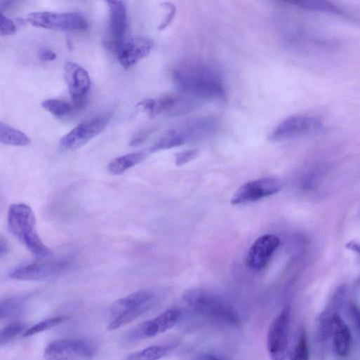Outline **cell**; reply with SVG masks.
Listing matches in <instances>:
<instances>
[{
	"instance_id": "cell-12",
	"label": "cell",
	"mask_w": 360,
	"mask_h": 360,
	"mask_svg": "<svg viewBox=\"0 0 360 360\" xmlns=\"http://www.w3.org/2000/svg\"><path fill=\"white\" fill-rule=\"evenodd\" d=\"M68 267L66 261L36 262L15 268L10 273V277L22 281L51 279L60 275Z\"/></svg>"
},
{
	"instance_id": "cell-32",
	"label": "cell",
	"mask_w": 360,
	"mask_h": 360,
	"mask_svg": "<svg viewBox=\"0 0 360 360\" xmlns=\"http://www.w3.org/2000/svg\"><path fill=\"white\" fill-rule=\"evenodd\" d=\"M347 313L351 322L360 337V307L350 302L347 306Z\"/></svg>"
},
{
	"instance_id": "cell-1",
	"label": "cell",
	"mask_w": 360,
	"mask_h": 360,
	"mask_svg": "<svg viewBox=\"0 0 360 360\" xmlns=\"http://www.w3.org/2000/svg\"><path fill=\"white\" fill-rule=\"evenodd\" d=\"M173 78L182 92L204 102L226 97L220 74L204 62L189 61L179 65L174 70Z\"/></svg>"
},
{
	"instance_id": "cell-21",
	"label": "cell",
	"mask_w": 360,
	"mask_h": 360,
	"mask_svg": "<svg viewBox=\"0 0 360 360\" xmlns=\"http://www.w3.org/2000/svg\"><path fill=\"white\" fill-rule=\"evenodd\" d=\"M147 157L145 152L128 154L114 159L109 165V171L119 175L142 162Z\"/></svg>"
},
{
	"instance_id": "cell-19",
	"label": "cell",
	"mask_w": 360,
	"mask_h": 360,
	"mask_svg": "<svg viewBox=\"0 0 360 360\" xmlns=\"http://www.w3.org/2000/svg\"><path fill=\"white\" fill-rule=\"evenodd\" d=\"M332 336L336 354L342 357L348 356L351 347L352 336L348 326L340 314H337L334 316Z\"/></svg>"
},
{
	"instance_id": "cell-7",
	"label": "cell",
	"mask_w": 360,
	"mask_h": 360,
	"mask_svg": "<svg viewBox=\"0 0 360 360\" xmlns=\"http://www.w3.org/2000/svg\"><path fill=\"white\" fill-rule=\"evenodd\" d=\"M291 309L286 306L272 321L267 334V350L271 360H285L288 347Z\"/></svg>"
},
{
	"instance_id": "cell-8",
	"label": "cell",
	"mask_w": 360,
	"mask_h": 360,
	"mask_svg": "<svg viewBox=\"0 0 360 360\" xmlns=\"http://www.w3.org/2000/svg\"><path fill=\"white\" fill-rule=\"evenodd\" d=\"M111 118L105 114L84 121L61 140L60 147L66 151L82 147L106 129Z\"/></svg>"
},
{
	"instance_id": "cell-2",
	"label": "cell",
	"mask_w": 360,
	"mask_h": 360,
	"mask_svg": "<svg viewBox=\"0 0 360 360\" xmlns=\"http://www.w3.org/2000/svg\"><path fill=\"white\" fill-rule=\"evenodd\" d=\"M183 301L195 312L218 324L239 327L240 316L233 306L222 297L207 290L193 288L182 295Z\"/></svg>"
},
{
	"instance_id": "cell-10",
	"label": "cell",
	"mask_w": 360,
	"mask_h": 360,
	"mask_svg": "<svg viewBox=\"0 0 360 360\" xmlns=\"http://www.w3.org/2000/svg\"><path fill=\"white\" fill-rule=\"evenodd\" d=\"M323 128L321 121L312 116L297 115L283 121L272 132L269 140L280 141L317 133Z\"/></svg>"
},
{
	"instance_id": "cell-3",
	"label": "cell",
	"mask_w": 360,
	"mask_h": 360,
	"mask_svg": "<svg viewBox=\"0 0 360 360\" xmlns=\"http://www.w3.org/2000/svg\"><path fill=\"white\" fill-rule=\"evenodd\" d=\"M8 229L37 258H50L53 253L42 241L36 230V217L32 208L25 204L11 206Z\"/></svg>"
},
{
	"instance_id": "cell-35",
	"label": "cell",
	"mask_w": 360,
	"mask_h": 360,
	"mask_svg": "<svg viewBox=\"0 0 360 360\" xmlns=\"http://www.w3.org/2000/svg\"><path fill=\"white\" fill-rule=\"evenodd\" d=\"M58 55L50 49H44L41 51L39 58L44 62H52L57 59Z\"/></svg>"
},
{
	"instance_id": "cell-20",
	"label": "cell",
	"mask_w": 360,
	"mask_h": 360,
	"mask_svg": "<svg viewBox=\"0 0 360 360\" xmlns=\"http://www.w3.org/2000/svg\"><path fill=\"white\" fill-rule=\"evenodd\" d=\"M178 98V96H167L159 99H148L142 101L138 106L142 108L152 118L163 114L171 116Z\"/></svg>"
},
{
	"instance_id": "cell-39",
	"label": "cell",
	"mask_w": 360,
	"mask_h": 360,
	"mask_svg": "<svg viewBox=\"0 0 360 360\" xmlns=\"http://www.w3.org/2000/svg\"><path fill=\"white\" fill-rule=\"evenodd\" d=\"M348 247L352 250H354L356 252L360 253V245L356 244H348Z\"/></svg>"
},
{
	"instance_id": "cell-16",
	"label": "cell",
	"mask_w": 360,
	"mask_h": 360,
	"mask_svg": "<svg viewBox=\"0 0 360 360\" xmlns=\"http://www.w3.org/2000/svg\"><path fill=\"white\" fill-rule=\"evenodd\" d=\"M110 11V30L114 41L107 46L119 51L124 44V38L128 27V13L125 4L121 1H107Z\"/></svg>"
},
{
	"instance_id": "cell-6",
	"label": "cell",
	"mask_w": 360,
	"mask_h": 360,
	"mask_svg": "<svg viewBox=\"0 0 360 360\" xmlns=\"http://www.w3.org/2000/svg\"><path fill=\"white\" fill-rule=\"evenodd\" d=\"M34 27L58 32L86 31L89 28L86 19L79 13H36L28 16Z\"/></svg>"
},
{
	"instance_id": "cell-30",
	"label": "cell",
	"mask_w": 360,
	"mask_h": 360,
	"mask_svg": "<svg viewBox=\"0 0 360 360\" xmlns=\"http://www.w3.org/2000/svg\"><path fill=\"white\" fill-rule=\"evenodd\" d=\"M346 292L347 287L345 284L339 286L334 291L325 309L333 314H340L345 302Z\"/></svg>"
},
{
	"instance_id": "cell-24",
	"label": "cell",
	"mask_w": 360,
	"mask_h": 360,
	"mask_svg": "<svg viewBox=\"0 0 360 360\" xmlns=\"http://www.w3.org/2000/svg\"><path fill=\"white\" fill-rule=\"evenodd\" d=\"M326 309L319 314L316 320L315 337L318 342H324L332 336L335 315Z\"/></svg>"
},
{
	"instance_id": "cell-31",
	"label": "cell",
	"mask_w": 360,
	"mask_h": 360,
	"mask_svg": "<svg viewBox=\"0 0 360 360\" xmlns=\"http://www.w3.org/2000/svg\"><path fill=\"white\" fill-rule=\"evenodd\" d=\"M18 31L16 24L9 18L1 15L0 18V35L8 36L15 34Z\"/></svg>"
},
{
	"instance_id": "cell-4",
	"label": "cell",
	"mask_w": 360,
	"mask_h": 360,
	"mask_svg": "<svg viewBox=\"0 0 360 360\" xmlns=\"http://www.w3.org/2000/svg\"><path fill=\"white\" fill-rule=\"evenodd\" d=\"M159 295L152 290H141L124 297L109 309L108 329L114 331L150 311L159 302Z\"/></svg>"
},
{
	"instance_id": "cell-9",
	"label": "cell",
	"mask_w": 360,
	"mask_h": 360,
	"mask_svg": "<svg viewBox=\"0 0 360 360\" xmlns=\"http://www.w3.org/2000/svg\"><path fill=\"white\" fill-rule=\"evenodd\" d=\"M181 318V312L175 308L167 309L156 317L136 326L124 336V342L133 343L154 337L175 326Z\"/></svg>"
},
{
	"instance_id": "cell-36",
	"label": "cell",
	"mask_w": 360,
	"mask_h": 360,
	"mask_svg": "<svg viewBox=\"0 0 360 360\" xmlns=\"http://www.w3.org/2000/svg\"><path fill=\"white\" fill-rule=\"evenodd\" d=\"M168 6L170 9V13L166 18V20L163 22V24L160 26L159 29L162 30L166 28L169 24H171L173 20L175 15V8L172 4H168Z\"/></svg>"
},
{
	"instance_id": "cell-5",
	"label": "cell",
	"mask_w": 360,
	"mask_h": 360,
	"mask_svg": "<svg viewBox=\"0 0 360 360\" xmlns=\"http://www.w3.org/2000/svg\"><path fill=\"white\" fill-rule=\"evenodd\" d=\"M97 350L95 343L88 339H60L47 345L44 357L46 360H93Z\"/></svg>"
},
{
	"instance_id": "cell-15",
	"label": "cell",
	"mask_w": 360,
	"mask_h": 360,
	"mask_svg": "<svg viewBox=\"0 0 360 360\" xmlns=\"http://www.w3.org/2000/svg\"><path fill=\"white\" fill-rule=\"evenodd\" d=\"M154 47L153 42L142 37H135L124 43L118 52L119 60L125 69H130L147 57Z\"/></svg>"
},
{
	"instance_id": "cell-17",
	"label": "cell",
	"mask_w": 360,
	"mask_h": 360,
	"mask_svg": "<svg viewBox=\"0 0 360 360\" xmlns=\"http://www.w3.org/2000/svg\"><path fill=\"white\" fill-rule=\"evenodd\" d=\"M218 126L212 117H204L189 121L174 128L185 143L205 138L214 133Z\"/></svg>"
},
{
	"instance_id": "cell-18",
	"label": "cell",
	"mask_w": 360,
	"mask_h": 360,
	"mask_svg": "<svg viewBox=\"0 0 360 360\" xmlns=\"http://www.w3.org/2000/svg\"><path fill=\"white\" fill-rule=\"evenodd\" d=\"M291 4L305 11L342 17L349 21L360 23V19L331 2L322 1V0H313V1L312 0H301V1H294Z\"/></svg>"
},
{
	"instance_id": "cell-22",
	"label": "cell",
	"mask_w": 360,
	"mask_h": 360,
	"mask_svg": "<svg viewBox=\"0 0 360 360\" xmlns=\"http://www.w3.org/2000/svg\"><path fill=\"white\" fill-rule=\"evenodd\" d=\"M0 142L17 147H27L32 143L31 139L25 133L4 123L0 124Z\"/></svg>"
},
{
	"instance_id": "cell-29",
	"label": "cell",
	"mask_w": 360,
	"mask_h": 360,
	"mask_svg": "<svg viewBox=\"0 0 360 360\" xmlns=\"http://www.w3.org/2000/svg\"><path fill=\"white\" fill-rule=\"evenodd\" d=\"M67 319V317L59 316L53 318H50L46 320H44L34 326H32L29 330L26 331L24 334L25 337H29L37 333H41L43 331L49 330L55 326L60 325L61 323L64 322Z\"/></svg>"
},
{
	"instance_id": "cell-25",
	"label": "cell",
	"mask_w": 360,
	"mask_h": 360,
	"mask_svg": "<svg viewBox=\"0 0 360 360\" xmlns=\"http://www.w3.org/2000/svg\"><path fill=\"white\" fill-rule=\"evenodd\" d=\"M173 346L157 345L130 354L125 360H159L167 355Z\"/></svg>"
},
{
	"instance_id": "cell-26",
	"label": "cell",
	"mask_w": 360,
	"mask_h": 360,
	"mask_svg": "<svg viewBox=\"0 0 360 360\" xmlns=\"http://www.w3.org/2000/svg\"><path fill=\"white\" fill-rule=\"evenodd\" d=\"M289 356L291 360H309V347L305 328H300L298 332Z\"/></svg>"
},
{
	"instance_id": "cell-38",
	"label": "cell",
	"mask_w": 360,
	"mask_h": 360,
	"mask_svg": "<svg viewBox=\"0 0 360 360\" xmlns=\"http://www.w3.org/2000/svg\"><path fill=\"white\" fill-rule=\"evenodd\" d=\"M196 360H224L216 356L210 354H204L198 356Z\"/></svg>"
},
{
	"instance_id": "cell-37",
	"label": "cell",
	"mask_w": 360,
	"mask_h": 360,
	"mask_svg": "<svg viewBox=\"0 0 360 360\" xmlns=\"http://www.w3.org/2000/svg\"><path fill=\"white\" fill-rule=\"evenodd\" d=\"M8 251V245L3 237L0 239V256L4 257Z\"/></svg>"
},
{
	"instance_id": "cell-11",
	"label": "cell",
	"mask_w": 360,
	"mask_h": 360,
	"mask_svg": "<svg viewBox=\"0 0 360 360\" xmlns=\"http://www.w3.org/2000/svg\"><path fill=\"white\" fill-rule=\"evenodd\" d=\"M282 184L273 178L251 181L242 185L233 195L231 204L241 205L253 203L278 193Z\"/></svg>"
},
{
	"instance_id": "cell-13",
	"label": "cell",
	"mask_w": 360,
	"mask_h": 360,
	"mask_svg": "<svg viewBox=\"0 0 360 360\" xmlns=\"http://www.w3.org/2000/svg\"><path fill=\"white\" fill-rule=\"evenodd\" d=\"M65 80L73 105L76 109L82 108L88 99L91 89V77L86 69L79 65L67 62L65 67Z\"/></svg>"
},
{
	"instance_id": "cell-27",
	"label": "cell",
	"mask_w": 360,
	"mask_h": 360,
	"mask_svg": "<svg viewBox=\"0 0 360 360\" xmlns=\"http://www.w3.org/2000/svg\"><path fill=\"white\" fill-rule=\"evenodd\" d=\"M42 107L56 116L67 115L76 109L73 104L59 100H45L42 102Z\"/></svg>"
},
{
	"instance_id": "cell-14",
	"label": "cell",
	"mask_w": 360,
	"mask_h": 360,
	"mask_svg": "<svg viewBox=\"0 0 360 360\" xmlns=\"http://www.w3.org/2000/svg\"><path fill=\"white\" fill-rule=\"evenodd\" d=\"M279 244V238L274 234H265L258 238L249 249L247 266L254 271L265 268Z\"/></svg>"
},
{
	"instance_id": "cell-23",
	"label": "cell",
	"mask_w": 360,
	"mask_h": 360,
	"mask_svg": "<svg viewBox=\"0 0 360 360\" xmlns=\"http://www.w3.org/2000/svg\"><path fill=\"white\" fill-rule=\"evenodd\" d=\"M28 299V296H16L3 300L0 302V319H8L20 315Z\"/></svg>"
},
{
	"instance_id": "cell-33",
	"label": "cell",
	"mask_w": 360,
	"mask_h": 360,
	"mask_svg": "<svg viewBox=\"0 0 360 360\" xmlns=\"http://www.w3.org/2000/svg\"><path fill=\"white\" fill-rule=\"evenodd\" d=\"M199 155L197 149H190L180 152L175 155V164L182 166L195 159Z\"/></svg>"
},
{
	"instance_id": "cell-28",
	"label": "cell",
	"mask_w": 360,
	"mask_h": 360,
	"mask_svg": "<svg viewBox=\"0 0 360 360\" xmlns=\"http://www.w3.org/2000/svg\"><path fill=\"white\" fill-rule=\"evenodd\" d=\"M27 325L22 322H15L5 327L0 331V346L6 345L11 342L25 331Z\"/></svg>"
},
{
	"instance_id": "cell-34",
	"label": "cell",
	"mask_w": 360,
	"mask_h": 360,
	"mask_svg": "<svg viewBox=\"0 0 360 360\" xmlns=\"http://www.w3.org/2000/svg\"><path fill=\"white\" fill-rule=\"evenodd\" d=\"M149 134V131H142L138 133L132 139L130 145L132 147H135L141 145L146 140Z\"/></svg>"
}]
</instances>
